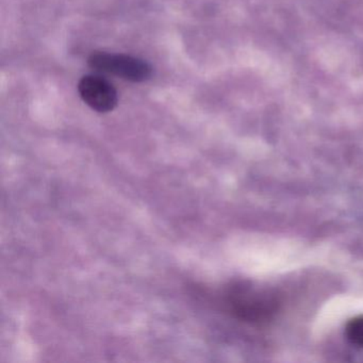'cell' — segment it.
I'll use <instances>...</instances> for the list:
<instances>
[{
	"mask_svg": "<svg viewBox=\"0 0 363 363\" xmlns=\"http://www.w3.org/2000/svg\"><path fill=\"white\" fill-rule=\"evenodd\" d=\"M223 303L235 318L257 324L267 322L277 312L279 306L273 293L245 284H235L227 289Z\"/></svg>",
	"mask_w": 363,
	"mask_h": 363,
	"instance_id": "cell-1",
	"label": "cell"
},
{
	"mask_svg": "<svg viewBox=\"0 0 363 363\" xmlns=\"http://www.w3.org/2000/svg\"><path fill=\"white\" fill-rule=\"evenodd\" d=\"M91 69L110 74L131 82H143L152 77V67L135 57L127 55L93 52L88 60Z\"/></svg>",
	"mask_w": 363,
	"mask_h": 363,
	"instance_id": "cell-2",
	"label": "cell"
},
{
	"mask_svg": "<svg viewBox=\"0 0 363 363\" xmlns=\"http://www.w3.org/2000/svg\"><path fill=\"white\" fill-rule=\"evenodd\" d=\"M78 93L91 109L99 113H107L118 106V91L111 82L99 75L84 76L78 84Z\"/></svg>",
	"mask_w": 363,
	"mask_h": 363,
	"instance_id": "cell-3",
	"label": "cell"
},
{
	"mask_svg": "<svg viewBox=\"0 0 363 363\" xmlns=\"http://www.w3.org/2000/svg\"><path fill=\"white\" fill-rule=\"evenodd\" d=\"M345 335L352 344L363 347V315L354 316L348 320Z\"/></svg>",
	"mask_w": 363,
	"mask_h": 363,
	"instance_id": "cell-4",
	"label": "cell"
}]
</instances>
